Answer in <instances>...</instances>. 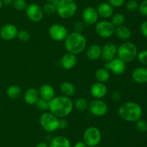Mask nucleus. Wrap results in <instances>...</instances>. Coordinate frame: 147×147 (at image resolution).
<instances>
[{"label": "nucleus", "mask_w": 147, "mask_h": 147, "mask_svg": "<svg viewBox=\"0 0 147 147\" xmlns=\"http://www.w3.org/2000/svg\"><path fill=\"white\" fill-rule=\"evenodd\" d=\"M75 108H76L77 110L80 111V112H83V111L86 110L88 108L89 104L88 102L87 101V99H86L85 98L80 97L78 98L75 102L73 103Z\"/></svg>", "instance_id": "29"}, {"label": "nucleus", "mask_w": 147, "mask_h": 147, "mask_svg": "<svg viewBox=\"0 0 147 147\" xmlns=\"http://www.w3.org/2000/svg\"><path fill=\"white\" fill-rule=\"evenodd\" d=\"M78 6L74 0H59L56 4V12L63 19H70L76 14Z\"/></svg>", "instance_id": "5"}, {"label": "nucleus", "mask_w": 147, "mask_h": 147, "mask_svg": "<svg viewBox=\"0 0 147 147\" xmlns=\"http://www.w3.org/2000/svg\"><path fill=\"white\" fill-rule=\"evenodd\" d=\"M88 109L92 115L96 117H103L109 111L108 105L102 99H95L89 104Z\"/></svg>", "instance_id": "10"}, {"label": "nucleus", "mask_w": 147, "mask_h": 147, "mask_svg": "<svg viewBox=\"0 0 147 147\" xmlns=\"http://www.w3.org/2000/svg\"><path fill=\"white\" fill-rule=\"evenodd\" d=\"M136 128L141 133H145L147 131V122L145 120L140 119L136 121Z\"/></svg>", "instance_id": "34"}, {"label": "nucleus", "mask_w": 147, "mask_h": 147, "mask_svg": "<svg viewBox=\"0 0 147 147\" xmlns=\"http://www.w3.org/2000/svg\"><path fill=\"white\" fill-rule=\"evenodd\" d=\"M77 61L76 55L67 52L62 56L60 63L61 67L65 70H71L76 66Z\"/></svg>", "instance_id": "17"}, {"label": "nucleus", "mask_w": 147, "mask_h": 147, "mask_svg": "<svg viewBox=\"0 0 147 147\" xmlns=\"http://www.w3.org/2000/svg\"><path fill=\"white\" fill-rule=\"evenodd\" d=\"M109 3L113 8H119L124 4L125 0H108Z\"/></svg>", "instance_id": "39"}, {"label": "nucleus", "mask_w": 147, "mask_h": 147, "mask_svg": "<svg viewBox=\"0 0 147 147\" xmlns=\"http://www.w3.org/2000/svg\"><path fill=\"white\" fill-rule=\"evenodd\" d=\"M125 20H126V17H125L124 14L122 13H116V14L112 15L111 22L115 27H117L123 25Z\"/></svg>", "instance_id": "28"}, {"label": "nucleus", "mask_w": 147, "mask_h": 147, "mask_svg": "<svg viewBox=\"0 0 147 147\" xmlns=\"http://www.w3.org/2000/svg\"><path fill=\"white\" fill-rule=\"evenodd\" d=\"M101 46L98 44H92L86 50V56L90 61H96L101 58Z\"/></svg>", "instance_id": "22"}, {"label": "nucleus", "mask_w": 147, "mask_h": 147, "mask_svg": "<svg viewBox=\"0 0 147 147\" xmlns=\"http://www.w3.org/2000/svg\"><path fill=\"white\" fill-rule=\"evenodd\" d=\"M60 90L63 96L67 97L73 96L76 93V87L74 84L70 82H63L60 86Z\"/></svg>", "instance_id": "25"}, {"label": "nucleus", "mask_w": 147, "mask_h": 147, "mask_svg": "<svg viewBox=\"0 0 147 147\" xmlns=\"http://www.w3.org/2000/svg\"><path fill=\"white\" fill-rule=\"evenodd\" d=\"M73 102L70 97L56 96L50 101L49 111L58 118L68 116L73 109Z\"/></svg>", "instance_id": "1"}, {"label": "nucleus", "mask_w": 147, "mask_h": 147, "mask_svg": "<svg viewBox=\"0 0 147 147\" xmlns=\"http://www.w3.org/2000/svg\"><path fill=\"white\" fill-rule=\"evenodd\" d=\"M36 107L38 110L41 111H46L49 110V105H50V101L46 100V99H42V98L40 97V99H38V101L37 102V103L35 104Z\"/></svg>", "instance_id": "31"}, {"label": "nucleus", "mask_w": 147, "mask_h": 147, "mask_svg": "<svg viewBox=\"0 0 147 147\" xmlns=\"http://www.w3.org/2000/svg\"><path fill=\"white\" fill-rule=\"evenodd\" d=\"M40 125L47 132L52 133L59 129V118L49 112H44L39 120Z\"/></svg>", "instance_id": "6"}, {"label": "nucleus", "mask_w": 147, "mask_h": 147, "mask_svg": "<svg viewBox=\"0 0 147 147\" xmlns=\"http://www.w3.org/2000/svg\"><path fill=\"white\" fill-rule=\"evenodd\" d=\"M126 63L119 58H114L110 61L106 62L105 68L115 75H121L126 71Z\"/></svg>", "instance_id": "12"}, {"label": "nucleus", "mask_w": 147, "mask_h": 147, "mask_svg": "<svg viewBox=\"0 0 147 147\" xmlns=\"http://www.w3.org/2000/svg\"><path fill=\"white\" fill-rule=\"evenodd\" d=\"M138 10H139L141 14L145 16V17H147V0H144L143 1H142L139 4Z\"/></svg>", "instance_id": "38"}, {"label": "nucleus", "mask_w": 147, "mask_h": 147, "mask_svg": "<svg viewBox=\"0 0 147 147\" xmlns=\"http://www.w3.org/2000/svg\"><path fill=\"white\" fill-rule=\"evenodd\" d=\"M131 77L138 84L147 83V68L137 67L133 71Z\"/></svg>", "instance_id": "20"}, {"label": "nucleus", "mask_w": 147, "mask_h": 147, "mask_svg": "<svg viewBox=\"0 0 147 147\" xmlns=\"http://www.w3.org/2000/svg\"><path fill=\"white\" fill-rule=\"evenodd\" d=\"M25 13L27 18L33 22H40L44 17L42 7L35 3L28 4L25 10Z\"/></svg>", "instance_id": "11"}, {"label": "nucleus", "mask_w": 147, "mask_h": 147, "mask_svg": "<svg viewBox=\"0 0 147 147\" xmlns=\"http://www.w3.org/2000/svg\"><path fill=\"white\" fill-rule=\"evenodd\" d=\"M140 31L144 37H147V20L142 23L140 27Z\"/></svg>", "instance_id": "41"}, {"label": "nucleus", "mask_w": 147, "mask_h": 147, "mask_svg": "<svg viewBox=\"0 0 147 147\" xmlns=\"http://www.w3.org/2000/svg\"><path fill=\"white\" fill-rule=\"evenodd\" d=\"M17 33H18V29L16 25L11 23H7L1 27L0 37L4 40L9 41L17 37Z\"/></svg>", "instance_id": "13"}, {"label": "nucleus", "mask_w": 147, "mask_h": 147, "mask_svg": "<svg viewBox=\"0 0 147 147\" xmlns=\"http://www.w3.org/2000/svg\"><path fill=\"white\" fill-rule=\"evenodd\" d=\"M24 100L26 104L29 105H35L38 99H40L39 92L35 88H29L24 93Z\"/></svg>", "instance_id": "18"}, {"label": "nucleus", "mask_w": 147, "mask_h": 147, "mask_svg": "<svg viewBox=\"0 0 147 147\" xmlns=\"http://www.w3.org/2000/svg\"><path fill=\"white\" fill-rule=\"evenodd\" d=\"M138 54V49L136 45L130 41L123 42L118 47V58L121 59L125 63L131 62L136 59Z\"/></svg>", "instance_id": "4"}, {"label": "nucleus", "mask_w": 147, "mask_h": 147, "mask_svg": "<svg viewBox=\"0 0 147 147\" xmlns=\"http://www.w3.org/2000/svg\"><path fill=\"white\" fill-rule=\"evenodd\" d=\"M98 14L97 10L93 7H87L83 10L82 12V18L84 22L85 25L94 24L98 20Z\"/></svg>", "instance_id": "14"}, {"label": "nucleus", "mask_w": 147, "mask_h": 147, "mask_svg": "<svg viewBox=\"0 0 147 147\" xmlns=\"http://www.w3.org/2000/svg\"><path fill=\"white\" fill-rule=\"evenodd\" d=\"M67 125H68V122L65 118H59V129H65Z\"/></svg>", "instance_id": "40"}, {"label": "nucleus", "mask_w": 147, "mask_h": 147, "mask_svg": "<svg viewBox=\"0 0 147 147\" xmlns=\"http://www.w3.org/2000/svg\"><path fill=\"white\" fill-rule=\"evenodd\" d=\"M17 37L22 42H27L30 39V33L27 30H18Z\"/></svg>", "instance_id": "32"}, {"label": "nucleus", "mask_w": 147, "mask_h": 147, "mask_svg": "<svg viewBox=\"0 0 147 147\" xmlns=\"http://www.w3.org/2000/svg\"><path fill=\"white\" fill-rule=\"evenodd\" d=\"M119 115L125 121L134 122L142 118V108L135 102H126L119 108Z\"/></svg>", "instance_id": "3"}, {"label": "nucleus", "mask_w": 147, "mask_h": 147, "mask_svg": "<svg viewBox=\"0 0 147 147\" xmlns=\"http://www.w3.org/2000/svg\"><path fill=\"white\" fill-rule=\"evenodd\" d=\"M35 147H49V145L45 142H40L35 146Z\"/></svg>", "instance_id": "43"}, {"label": "nucleus", "mask_w": 147, "mask_h": 147, "mask_svg": "<svg viewBox=\"0 0 147 147\" xmlns=\"http://www.w3.org/2000/svg\"><path fill=\"white\" fill-rule=\"evenodd\" d=\"M49 35L53 40L57 42L64 41L68 33L67 27L62 24H53L49 28Z\"/></svg>", "instance_id": "9"}, {"label": "nucleus", "mask_w": 147, "mask_h": 147, "mask_svg": "<svg viewBox=\"0 0 147 147\" xmlns=\"http://www.w3.org/2000/svg\"><path fill=\"white\" fill-rule=\"evenodd\" d=\"M73 147H88L83 141H77L76 144H74Z\"/></svg>", "instance_id": "42"}, {"label": "nucleus", "mask_w": 147, "mask_h": 147, "mask_svg": "<svg viewBox=\"0 0 147 147\" xmlns=\"http://www.w3.org/2000/svg\"><path fill=\"white\" fill-rule=\"evenodd\" d=\"M6 93H7V97L11 98V99H17L21 95L22 89L18 85H11L7 89Z\"/></svg>", "instance_id": "27"}, {"label": "nucleus", "mask_w": 147, "mask_h": 147, "mask_svg": "<svg viewBox=\"0 0 147 147\" xmlns=\"http://www.w3.org/2000/svg\"><path fill=\"white\" fill-rule=\"evenodd\" d=\"M64 46L68 53L78 55L85 50L87 46V40L82 33L72 32L64 40Z\"/></svg>", "instance_id": "2"}, {"label": "nucleus", "mask_w": 147, "mask_h": 147, "mask_svg": "<svg viewBox=\"0 0 147 147\" xmlns=\"http://www.w3.org/2000/svg\"><path fill=\"white\" fill-rule=\"evenodd\" d=\"M12 4L14 8L18 11L25 10L27 7V4L25 0H14Z\"/></svg>", "instance_id": "33"}, {"label": "nucleus", "mask_w": 147, "mask_h": 147, "mask_svg": "<svg viewBox=\"0 0 147 147\" xmlns=\"http://www.w3.org/2000/svg\"><path fill=\"white\" fill-rule=\"evenodd\" d=\"M94 147H97V146H94Z\"/></svg>", "instance_id": "48"}, {"label": "nucleus", "mask_w": 147, "mask_h": 147, "mask_svg": "<svg viewBox=\"0 0 147 147\" xmlns=\"http://www.w3.org/2000/svg\"><path fill=\"white\" fill-rule=\"evenodd\" d=\"M126 8L129 12H135L139 8V3L136 0H129L126 3Z\"/></svg>", "instance_id": "35"}, {"label": "nucleus", "mask_w": 147, "mask_h": 147, "mask_svg": "<svg viewBox=\"0 0 147 147\" xmlns=\"http://www.w3.org/2000/svg\"><path fill=\"white\" fill-rule=\"evenodd\" d=\"M97 12L99 17L103 19H109L113 14V7L109 2H101L98 5Z\"/></svg>", "instance_id": "19"}, {"label": "nucleus", "mask_w": 147, "mask_h": 147, "mask_svg": "<svg viewBox=\"0 0 147 147\" xmlns=\"http://www.w3.org/2000/svg\"><path fill=\"white\" fill-rule=\"evenodd\" d=\"M101 132L97 127H89L83 133V141L88 147L98 146L101 141Z\"/></svg>", "instance_id": "7"}, {"label": "nucleus", "mask_w": 147, "mask_h": 147, "mask_svg": "<svg viewBox=\"0 0 147 147\" xmlns=\"http://www.w3.org/2000/svg\"><path fill=\"white\" fill-rule=\"evenodd\" d=\"M114 34L119 40L123 42L129 41V40L131 37V31L129 27L123 24L115 28Z\"/></svg>", "instance_id": "23"}, {"label": "nucleus", "mask_w": 147, "mask_h": 147, "mask_svg": "<svg viewBox=\"0 0 147 147\" xmlns=\"http://www.w3.org/2000/svg\"><path fill=\"white\" fill-rule=\"evenodd\" d=\"M110 71L106 68H100L97 69L95 73V77L97 82H101V83H106V82H108L110 79Z\"/></svg>", "instance_id": "26"}, {"label": "nucleus", "mask_w": 147, "mask_h": 147, "mask_svg": "<svg viewBox=\"0 0 147 147\" xmlns=\"http://www.w3.org/2000/svg\"><path fill=\"white\" fill-rule=\"evenodd\" d=\"M118 47L111 42L106 43L101 47V59L106 62L110 61L117 56Z\"/></svg>", "instance_id": "15"}, {"label": "nucleus", "mask_w": 147, "mask_h": 147, "mask_svg": "<svg viewBox=\"0 0 147 147\" xmlns=\"http://www.w3.org/2000/svg\"><path fill=\"white\" fill-rule=\"evenodd\" d=\"M14 0H2L3 4H6V5H9V4H12Z\"/></svg>", "instance_id": "44"}, {"label": "nucleus", "mask_w": 147, "mask_h": 147, "mask_svg": "<svg viewBox=\"0 0 147 147\" xmlns=\"http://www.w3.org/2000/svg\"><path fill=\"white\" fill-rule=\"evenodd\" d=\"M48 145L49 147H71V143L67 137L57 135L52 138Z\"/></svg>", "instance_id": "24"}, {"label": "nucleus", "mask_w": 147, "mask_h": 147, "mask_svg": "<svg viewBox=\"0 0 147 147\" xmlns=\"http://www.w3.org/2000/svg\"><path fill=\"white\" fill-rule=\"evenodd\" d=\"M59 0H47V2H50V3H53V4H56L57 3Z\"/></svg>", "instance_id": "45"}, {"label": "nucleus", "mask_w": 147, "mask_h": 147, "mask_svg": "<svg viewBox=\"0 0 147 147\" xmlns=\"http://www.w3.org/2000/svg\"><path fill=\"white\" fill-rule=\"evenodd\" d=\"M42 9L44 14H49V15L53 14L56 12V4H53V3L47 2L42 6Z\"/></svg>", "instance_id": "30"}, {"label": "nucleus", "mask_w": 147, "mask_h": 147, "mask_svg": "<svg viewBox=\"0 0 147 147\" xmlns=\"http://www.w3.org/2000/svg\"><path fill=\"white\" fill-rule=\"evenodd\" d=\"M85 27V23L81 21H76V22L73 24V29H74V31L76 33H82L83 31L84 30Z\"/></svg>", "instance_id": "37"}, {"label": "nucleus", "mask_w": 147, "mask_h": 147, "mask_svg": "<svg viewBox=\"0 0 147 147\" xmlns=\"http://www.w3.org/2000/svg\"><path fill=\"white\" fill-rule=\"evenodd\" d=\"M2 5H3L2 0H0V10H1V7H2Z\"/></svg>", "instance_id": "46"}, {"label": "nucleus", "mask_w": 147, "mask_h": 147, "mask_svg": "<svg viewBox=\"0 0 147 147\" xmlns=\"http://www.w3.org/2000/svg\"><path fill=\"white\" fill-rule=\"evenodd\" d=\"M90 92L95 99H101L107 95L108 88L105 83L97 82L90 86Z\"/></svg>", "instance_id": "16"}, {"label": "nucleus", "mask_w": 147, "mask_h": 147, "mask_svg": "<svg viewBox=\"0 0 147 147\" xmlns=\"http://www.w3.org/2000/svg\"><path fill=\"white\" fill-rule=\"evenodd\" d=\"M136 58L142 64L147 65V50H143L138 53Z\"/></svg>", "instance_id": "36"}, {"label": "nucleus", "mask_w": 147, "mask_h": 147, "mask_svg": "<svg viewBox=\"0 0 147 147\" xmlns=\"http://www.w3.org/2000/svg\"><path fill=\"white\" fill-rule=\"evenodd\" d=\"M115 28L116 27L112 24L111 21L104 20L96 23L95 31L99 37L102 38H109L114 34Z\"/></svg>", "instance_id": "8"}, {"label": "nucleus", "mask_w": 147, "mask_h": 147, "mask_svg": "<svg viewBox=\"0 0 147 147\" xmlns=\"http://www.w3.org/2000/svg\"><path fill=\"white\" fill-rule=\"evenodd\" d=\"M0 30H1V26H0Z\"/></svg>", "instance_id": "47"}, {"label": "nucleus", "mask_w": 147, "mask_h": 147, "mask_svg": "<svg viewBox=\"0 0 147 147\" xmlns=\"http://www.w3.org/2000/svg\"><path fill=\"white\" fill-rule=\"evenodd\" d=\"M38 92L40 97L46 99V100L50 101L55 97L54 88L48 84H44L41 85Z\"/></svg>", "instance_id": "21"}]
</instances>
